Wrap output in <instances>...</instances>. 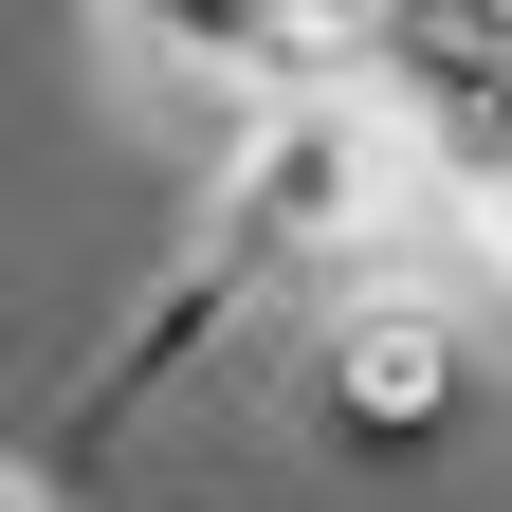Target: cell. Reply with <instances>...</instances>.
I'll return each mask as SVG.
<instances>
[{
  "label": "cell",
  "instance_id": "cell-1",
  "mask_svg": "<svg viewBox=\"0 0 512 512\" xmlns=\"http://www.w3.org/2000/svg\"><path fill=\"white\" fill-rule=\"evenodd\" d=\"M476 384V330L439 293H348L330 348H311V403H330V439H439Z\"/></svg>",
  "mask_w": 512,
  "mask_h": 512
}]
</instances>
